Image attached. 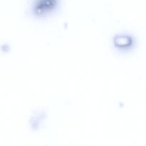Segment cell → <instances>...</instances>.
<instances>
[{"label": "cell", "mask_w": 146, "mask_h": 146, "mask_svg": "<svg viewBox=\"0 0 146 146\" xmlns=\"http://www.w3.org/2000/svg\"><path fill=\"white\" fill-rule=\"evenodd\" d=\"M56 6V0H36L33 5V13L41 17L52 11Z\"/></svg>", "instance_id": "obj_1"}, {"label": "cell", "mask_w": 146, "mask_h": 146, "mask_svg": "<svg viewBox=\"0 0 146 146\" xmlns=\"http://www.w3.org/2000/svg\"><path fill=\"white\" fill-rule=\"evenodd\" d=\"M114 44L118 46L120 49H125L130 48L133 45V39L129 35H121L117 37L114 40Z\"/></svg>", "instance_id": "obj_2"}]
</instances>
